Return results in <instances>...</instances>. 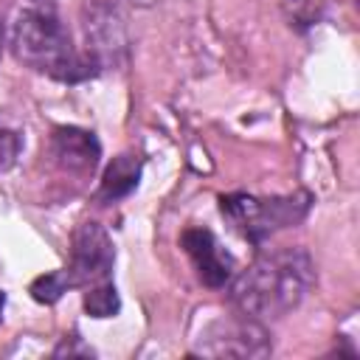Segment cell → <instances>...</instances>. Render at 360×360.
Listing matches in <instances>:
<instances>
[{
	"label": "cell",
	"instance_id": "5b68a950",
	"mask_svg": "<svg viewBox=\"0 0 360 360\" xmlns=\"http://www.w3.org/2000/svg\"><path fill=\"white\" fill-rule=\"evenodd\" d=\"M112 264H115V248L110 233L98 222H82L73 231L70 262L65 267L73 281V290L107 281L112 276Z\"/></svg>",
	"mask_w": 360,
	"mask_h": 360
},
{
	"label": "cell",
	"instance_id": "5bb4252c",
	"mask_svg": "<svg viewBox=\"0 0 360 360\" xmlns=\"http://www.w3.org/2000/svg\"><path fill=\"white\" fill-rule=\"evenodd\" d=\"M70 340H73V343H68V338H65V340H62V346H56V349H53V354H56V357H62V354H84V357H87V354H93V349H87V346H76V340H79V338H70Z\"/></svg>",
	"mask_w": 360,
	"mask_h": 360
},
{
	"label": "cell",
	"instance_id": "9a60e30c",
	"mask_svg": "<svg viewBox=\"0 0 360 360\" xmlns=\"http://www.w3.org/2000/svg\"><path fill=\"white\" fill-rule=\"evenodd\" d=\"M3 37H6V25H3V20H0V53H3Z\"/></svg>",
	"mask_w": 360,
	"mask_h": 360
},
{
	"label": "cell",
	"instance_id": "277c9868",
	"mask_svg": "<svg viewBox=\"0 0 360 360\" xmlns=\"http://www.w3.org/2000/svg\"><path fill=\"white\" fill-rule=\"evenodd\" d=\"M270 352L267 329L250 315L214 321L202 329V338H197V354L208 357H267Z\"/></svg>",
	"mask_w": 360,
	"mask_h": 360
},
{
	"label": "cell",
	"instance_id": "4fadbf2b",
	"mask_svg": "<svg viewBox=\"0 0 360 360\" xmlns=\"http://www.w3.org/2000/svg\"><path fill=\"white\" fill-rule=\"evenodd\" d=\"M20 149H22L20 132H17V129H8V127L0 121V172L11 169V163L17 160Z\"/></svg>",
	"mask_w": 360,
	"mask_h": 360
},
{
	"label": "cell",
	"instance_id": "8fae6325",
	"mask_svg": "<svg viewBox=\"0 0 360 360\" xmlns=\"http://www.w3.org/2000/svg\"><path fill=\"white\" fill-rule=\"evenodd\" d=\"M68 290H73V281L68 276V270H53V273H45V276H37L28 287L31 298L39 301V304H56Z\"/></svg>",
	"mask_w": 360,
	"mask_h": 360
},
{
	"label": "cell",
	"instance_id": "52a82bcc",
	"mask_svg": "<svg viewBox=\"0 0 360 360\" xmlns=\"http://www.w3.org/2000/svg\"><path fill=\"white\" fill-rule=\"evenodd\" d=\"M51 152L56 163L73 174H93L101 158V143L90 129L82 127H56L51 135Z\"/></svg>",
	"mask_w": 360,
	"mask_h": 360
},
{
	"label": "cell",
	"instance_id": "6da1fadb",
	"mask_svg": "<svg viewBox=\"0 0 360 360\" xmlns=\"http://www.w3.org/2000/svg\"><path fill=\"white\" fill-rule=\"evenodd\" d=\"M8 42L22 65L65 84L84 82L101 70L93 56L76 51L53 0H17L8 20Z\"/></svg>",
	"mask_w": 360,
	"mask_h": 360
},
{
	"label": "cell",
	"instance_id": "30bf717a",
	"mask_svg": "<svg viewBox=\"0 0 360 360\" xmlns=\"http://www.w3.org/2000/svg\"><path fill=\"white\" fill-rule=\"evenodd\" d=\"M84 309L87 315L93 318H112L118 309H121V298H118V290L112 284V278L107 281H98L93 287H84Z\"/></svg>",
	"mask_w": 360,
	"mask_h": 360
},
{
	"label": "cell",
	"instance_id": "ba28073f",
	"mask_svg": "<svg viewBox=\"0 0 360 360\" xmlns=\"http://www.w3.org/2000/svg\"><path fill=\"white\" fill-rule=\"evenodd\" d=\"M87 28V56L96 59L98 68H104V62H115V53L124 51L127 39H124V25H121V17L115 14V8L110 6H101V3H93L90 6V17L84 22Z\"/></svg>",
	"mask_w": 360,
	"mask_h": 360
},
{
	"label": "cell",
	"instance_id": "8992f818",
	"mask_svg": "<svg viewBox=\"0 0 360 360\" xmlns=\"http://www.w3.org/2000/svg\"><path fill=\"white\" fill-rule=\"evenodd\" d=\"M180 245L186 256L191 259L197 278L205 287H225L233 278V256L217 242V236L208 228H186L180 236Z\"/></svg>",
	"mask_w": 360,
	"mask_h": 360
},
{
	"label": "cell",
	"instance_id": "2e32d148",
	"mask_svg": "<svg viewBox=\"0 0 360 360\" xmlns=\"http://www.w3.org/2000/svg\"><path fill=\"white\" fill-rule=\"evenodd\" d=\"M3 307H6V295H3V290H0V318H3Z\"/></svg>",
	"mask_w": 360,
	"mask_h": 360
},
{
	"label": "cell",
	"instance_id": "3957f363",
	"mask_svg": "<svg viewBox=\"0 0 360 360\" xmlns=\"http://www.w3.org/2000/svg\"><path fill=\"white\" fill-rule=\"evenodd\" d=\"M219 208L245 239H250L253 245H262L270 233L304 219L309 208V194H290V197L228 194V197H219Z\"/></svg>",
	"mask_w": 360,
	"mask_h": 360
},
{
	"label": "cell",
	"instance_id": "9c48e42d",
	"mask_svg": "<svg viewBox=\"0 0 360 360\" xmlns=\"http://www.w3.org/2000/svg\"><path fill=\"white\" fill-rule=\"evenodd\" d=\"M138 180H141V158L124 152V155L112 158L110 166L104 169V177L98 186V200L101 202H118L138 188Z\"/></svg>",
	"mask_w": 360,
	"mask_h": 360
},
{
	"label": "cell",
	"instance_id": "7a4b0ae2",
	"mask_svg": "<svg viewBox=\"0 0 360 360\" xmlns=\"http://www.w3.org/2000/svg\"><path fill=\"white\" fill-rule=\"evenodd\" d=\"M231 281V301L242 315L256 321L281 318L304 301L315 281V267L304 248H278L262 253Z\"/></svg>",
	"mask_w": 360,
	"mask_h": 360
},
{
	"label": "cell",
	"instance_id": "7c38bea8",
	"mask_svg": "<svg viewBox=\"0 0 360 360\" xmlns=\"http://www.w3.org/2000/svg\"><path fill=\"white\" fill-rule=\"evenodd\" d=\"M284 11L290 17V25L309 28L321 17V0H284Z\"/></svg>",
	"mask_w": 360,
	"mask_h": 360
}]
</instances>
